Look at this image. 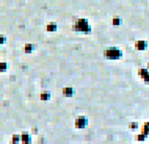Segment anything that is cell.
I'll return each mask as SVG.
<instances>
[{
  "label": "cell",
  "instance_id": "cell-1",
  "mask_svg": "<svg viewBox=\"0 0 149 144\" xmlns=\"http://www.w3.org/2000/svg\"><path fill=\"white\" fill-rule=\"evenodd\" d=\"M30 141H31V139H30L29 135H22V143L24 144H30Z\"/></svg>",
  "mask_w": 149,
  "mask_h": 144
},
{
  "label": "cell",
  "instance_id": "cell-2",
  "mask_svg": "<svg viewBox=\"0 0 149 144\" xmlns=\"http://www.w3.org/2000/svg\"><path fill=\"white\" fill-rule=\"evenodd\" d=\"M11 144H16V143H11Z\"/></svg>",
  "mask_w": 149,
  "mask_h": 144
}]
</instances>
